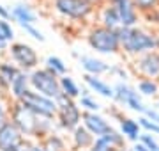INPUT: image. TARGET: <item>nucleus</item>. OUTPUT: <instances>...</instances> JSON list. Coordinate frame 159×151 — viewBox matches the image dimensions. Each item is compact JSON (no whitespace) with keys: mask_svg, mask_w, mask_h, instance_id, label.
<instances>
[{"mask_svg":"<svg viewBox=\"0 0 159 151\" xmlns=\"http://www.w3.org/2000/svg\"><path fill=\"white\" fill-rule=\"evenodd\" d=\"M133 2L142 14H150L159 7V0H133Z\"/></svg>","mask_w":159,"mask_h":151,"instance_id":"nucleus-27","label":"nucleus"},{"mask_svg":"<svg viewBox=\"0 0 159 151\" xmlns=\"http://www.w3.org/2000/svg\"><path fill=\"white\" fill-rule=\"evenodd\" d=\"M55 9L66 18L85 20L94 11L92 0H55Z\"/></svg>","mask_w":159,"mask_h":151,"instance_id":"nucleus-7","label":"nucleus"},{"mask_svg":"<svg viewBox=\"0 0 159 151\" xmlns=\"http://www.w3.org/2000/svg\"><path fill=\"white\" fill-rule=\"evenodd\" d=\"M29 84H30V76L27 75L25 71H20L16 75V78H14L12 84H11V93H12V96L16 98V101L21 100V96L29 91Z\"/></svg>","mask_w":159,"mask_h":151,"instance_id":"nucleus-20","label":"nucleus"},{"mask_svg":"<svg viewBox=\"0 0 159 151\" xmlns=\"http://www.w3.org/2000/svg\"><path fill=\"white\" fill-rule=\"evenodd\" d=\"M110 73L119 75L120 78H124V82L127 80V73H125V70H124V68H120V66H111V68H110Z\"/></svg>","mask_w":159,"mask_h":151,"instance_id":"nucleus-35","label":"nucleus"},{"mask_svg":"<svg viewBox=\"0 0 159 151\" xmlns=\"http://www.w3.org/2000/svg\"><path fill=\"white\" fill-rule=\"evenodd\" d=\"M99 20H101V25L106 27V29H111V30H119L122 27V22H120V16H119V11L115 4L108 2L106 6L101 9V14H99Z\"/></svg>","mask_w":159,"mask_h":151,"instance_id":"nucleus-14","label":"nucleus"},{"mask_svg":"<svg viewBox=\"0 0 159 151\" xmlns=\"http://www.w3.org/2000/svg\"><path fill=\"white\" fill-rule=\"evenodd\" d=\"M133 91H134V89L131 87V85H127L124 80H120V82H117V84L113 85V93H115L113 100L117 101V103H120V105H125Z\"/></svg>","mask_w":159,"mask_h":151,"instance_id":"nucleus-22","label":"nucleus"},{"mask_svg":"<svg viewBox=\"0 0 159 151\" xmlns=\"http://www.w3.org/2000/svg\"><path fill=\"white\" fill-rule=\"evenodd\" d=\"M138 91L142 96H156L159 91V82L150 78H140L138 80Z\"/></svg>","mask_w":159,"mask_h":151,"instance_id":"nucleus-23","label":"nucleus"},{"mask_svg":"<svg viewBox=\"0 0 159 151\" xmlns=\"http://www.w3.org/2000/svg\"><path fill=\"white\" fill-rule=\"evenodd\" d=\"M0 32L7 37V41H11L12 36H14V32H12V29H11V25L7 23L6 20H2V18H0Z\"/></svg>","mask_w":159,"mask_h":151,"instance_id":"nucleus-33","label":"nucleus"},{"mask_svg":"<svg viewBox=\"0 0 159 151\" xmlns=\"http://www.w3.org/2000/svg\"><path fill=\"white\" fill-rule=\"evenodd\" d=\"M80 64H81V68L87 71V75H102V73H108L110 68L108 64L101 61V59H96V57H90V55H81L80 57Z\"/></svg>","mask_w":159,"mask_h":151,"instance_id":"nucleus-15","label":"nucleus"},{"mask_svg":"<svg viewBox=\"0 0 159 151\" xmlns=\"http://www.w3.org/2000/svg\"><path fill=\"white\" fill-rule=\"evenodd\" d=\"M30 85L34 87L35 93H39L51 100H57L62 94L60 78H57V75H53L48 70H34L32 71V75H30Z\"/></svg>","mask_w":159,"mask_h":151,"instance_id":"nucleus-4","label":"nucleus"},{"mask_svg":"<svg viewBox=\"0 0 159 151\" xmlns=\"http://www.w3.org/2000/svg\"><path fill=\"white\" fill-rule=\"evenodd\" d=\"M94 142H96V137H94L85 126H78L73 132V144H74V148H78V149H85V148H89V149H90Z\"/></svg>","mask_w":159,"mask_h":151,"instance_id":"nucleus-18","label":"nucleus"},{"mask_svg":"<svg viewBox=\"0 0 159 151\" xmlns=\"http://www.w3.org/2000/svg\"><path fill=\"white\" fill-rule=\"evenodd\" d=\"M11 117H12V123L16 124L18 130L23 135H34V137L43 135V126H44L46 123L41 121L43 117H39L37 114H34V112L30 110V109H27L21 101H16L14 103Z\"/></svg>","mask_w":159,"mask_h":151,"instance_id":"nucleus-2","label":"nucleus"},{"mask_svg":"<svg viewBox=\"0 0 159 151\" xmlns=\"http://www.w3.org/2000/svg\"><path fill=\"white\" fill-rule=\"evenodd\" d=\"M81 119H83V126H85L96 139L110 134V132L113 130V126H111L102 116H99L97 112H83Z\"/></svg>","mask_w":159,"mask_h":151,"instance_id":"nucleus-12","label":"nucleus"},{"mask_svg":"<svg viewBox=\"0 0 159 151\" xmlns=\"http://www.w3.org/2000/svg\"><path fill=\"white\" fill-rule=\"evenodd\" d=\"M18 101H21L27 109H30L34 114H37L39 117H44V119H51L58 112V105L55 100L46 98V96L35 93V91H30V89Z\"/></svg>","mask_w":159,"mask_h":151,"instance_id":"nucleus-5","label":"nucleus"},{"mask_svg":"<svg viewBox=\"0 0 159 151\" xmlns=\"http://www.w3.org/2000/svg\"><path fill=\"white\" fill-rule=\"evenodd\" d=\"M46 70L51 71L53 75H66V71H67V66L64 64L62 59H58V57H53V55H50V57L46 59Z\"/></svg>","mask_w":159,"mask_h":151,"instance_id":"nucleus-24","label":"nucleus"},{"mask_svg":"<svg viewBox=\"0 0 159 151\" xmlns=\"http://www.w3.org/2000/svg\"><path fill=\"white\" fill-rule=\"evenodd\" d=\"M127 107H129L131 110H134V112H140V114H143L145 112V109H147V105H143L142 101V94L136 93V91H133L129 96V100H127Z\"/></svg>","mask_w":159,"mask_h":151,"instance_id":"nucleus-26","label":"nucleus"},{"mask_svg":"<svg viewBox=\"0 0 159 151\" xmlns=\"http://www.w3.org/2000/svg\"><path fill=\"white\" fill-rule=\"evenodd\" d=\"M9 16H11V11H7L6 7L0 4V18H2V20H7Z\"/></svg>","mask_w":159,"mask_h":151,"instance_id":"nucleus-37","label":"nucleus"},{"mask_svg":"<svg viewBox=\"0 0 159 151\" xmlns=\"http://www.w3.org/2000/svg\"><path fill=\"white\" fill-rule=\"evenodd\" d=\"M11 57L25 71L34 70L35 66H37V62H39L35 50L32 46H29V45H25V43H12L11 45Z\"/></svg>","mask_w":159,"mask_h":151,"instance_id":"nucleus-9","label":"nucleus"},{"mask_svg":"<svg viewBox=\"0 0 159 151\" xmlns=\"http://www.w3.org/2000/svg\"><path fill=\"white\" fill-rule=\"evenodd\" d=\"M113 4V2H111ZM115 7L119 11L120 22H122V27H136L138 22H140V11L136 9L134 2L133 0H120V2H115Z\"/></svg>","mask_w":159,"mask_h":151,"instance_id":"nucleus-13","label":"nucleus"},{"mask_svg":"<svg viewBox=\"0 0 159 151\" xmlns=\"http://www.w3.org/2000/svg\"><path fill=\"white\" fill-rule=\"evenodd\" d=\"M20 71L9 62H0V85L2 87H9L11 89L12 80L16 78V75Z\"/></svg>","mask_w":159,"mask_h":151,"instance_id":"nucleus-21","label":"nucleus"},{"mask_svg":"<svg viewBox=\"0 0 159 151\" xmlns=\"http://www.w3.org/2000/svg\"><path fill=\"white\" fill-rule=\"evenodd\" d=\"M44 148L50 151H62L64 149V140L58 135H48L44 140Z\"/></svg>","mask_w":159,"mask_h":151,"instance_id":"nucleus-28","label":"nucleus"},{"mask_svg":"<svg viewBox=\"0 0 159 151\" xmlns=\"http://www.w3.org/2000/svg\"><path fill=\"white\" fill-rule=\"evenodd\" d=\"M89 151H125V137L117 130H111L110 134L97 137Z\"/></svg>","mask_w":159,"mask_h":151,"instance_id":"nucleus-11","label":"nucleus"},{"mask_svg":"<svg viewBox=\"0 0 159 151\" xmlns=\"http://www.w3.org/2000/svg\"><path fill=\"white\" fill-rule=\"evenodd\" d=\"M157 82H159V80H157Z\"/></svg>","mask_w":159,"mask_h":151,"instance_id":"nucleus-42","label":"nucleus"},{"mask_svg":"<svg viewBox=\"0 0 159 151\" xmlns=\"http://www.w3.org/2000/svg\"><path fill=\"white\" fill-rule=\"evenodd\" d=\"M134 71L142 78H150V80H159V52H147L134 57Z\"/></svg>","mask_w":159,"mask_h":151,"instance_id":"nucleus-8","label":"nucleus"},{"mask_svg":"<svg viewBox=\"0 0 159 151\" xmlns=\"http://www.w3.org/2000/svg\"><path fill=\"white\" fill-rule=\"evenodd\" d=\"M23 144V134L12 121L0 126V151H16Z\"/></svg>","mask_w":159,"mask_h":151,"instance_id":"nucleus-10","label":"nucleus"},{"mask_svg":"<svg viewBox=\"0 0 159 151\" xmlns=\"http://www.w3.org/2000/svg\"><path fill=\"white\" fill-rule=\"evenodd\" d=\"M138 123H140V126H142L145 132H148V134H154V135H159V124L152 123L150 119H147L145 116L140 117V119H138Z\"/></svg>","mask_w":159,"mask_h":151,"instance_id":"nucleus-30","label":"nucleus"},{"mask_svg":"<svg viewBox=\"0 0 159 151\" xmlns=\"http://www.w3.org/2000/svg\"><path fill=\"white\" fill-rule=\"evenodd\" d=\"M6 123V110H4V107L0 105V126Z\"/></svg>","mask_w":159,"mask_h":151,"instance_id":"nucleus-38","label":"nucleus"},{"mask_svg":"<svg viewBox=\"0 0 159 151\" xmlns=\"http://www.w3.org/2000/svg\"><path fill=\"white\" fill-rule=\"evenodd\" d=\"M142 126L140 123L131 119V117H122L120 119V134L124 135L127 140H133V142H138L140 140V135H142Z\"/></svg>","mask_w":159,"mask_h":151,"instance_id":"nucleus-17","label":"nucleus"},{"mask_svg":"<svg viewBox=\"0 0 159 151\" xmlns=\"http://www.w3.org/2000/svg\"><path fill=\"white\" fill-rule=\"evenodd\" d=\"M106 2H113V0H106Z\"/></svg>","mask_w":159,"mask_h":151,"instance_id":"nucleus-41","label":"nucleus"},{"mask_svg":"<svg viewBox=\"0 0 159 151\" xmlns=\"http://www.w3.org/2000/svg\"><path fill=\"white\" fill-rule=\"evenodd\" d=\"M85 78V84L89 85V87L94 91V93L101 94V96H104V98H113L115 93H113V87L110 85V84H106L104 80H101L99 76H94V75H85L83 76Z\"/></svg>","mask_w":159,"mask_h":151,"instance_id":"nucleus-16","label":"nucleus"},{"mask_svg":"<svg viewBox=\"0 0 159 151\" xmlns=\"http://www.w3.org/2000/svg\"><path fill=\"white\" fill-rule=\"evenodd\" d=\"M143 116L147 117V119H150L152 123L159 124V110H157V109H150V107H147L145 112H143Z\"/></svg>","mask_w":159,"mask_h":151,"instance_id":"nucleus-34","label":"nucleus"},{"mask_svg":"<svg viewBox=\"0 0 159 151\" xmlns=\"http://www.w3.org/2000/svg\"><path fill=\"white\" fill-rule=\"evenodd\" d=\"M129 151H148V149L142 144V142H134V144L129 148Z\"/></svg>","mask_w":159,"mask_h":151,"instance_id":"nucleus-36","label":"nucleus"},{"mask_svg":"<svg viewBox=\"0 0 159 151\" xmlns=\"http://www.w3.org/2000/svg\"><path fill=\"white\" fill-rule=\"evenodd\" d=\"M11 16L16 20L20 25L23 23H29V25H34L37 16H35V12L30 9L29 6H23V4H16V6L12 7L11 11Z\"/></svg>","mask_w":159,"mask_h":151,"instance_id":"nucleus-19","label":"nucleus"},{"mask_svg":"<svg viewBox=\"0 0 159 151\" xmlns=\"http://www.w3.org/2000/svg\"><path fill=\"white\" fill-rule=\"evenodd\" d=\"M140 142H142L148 151H159V144H157V140H156V135L148 134V132L140 135Z\"/></svg>","mask_w":159,"mask_h":151,"instance_id":"nucleus-29","label":"nucleus"},{"mask_svg":"<svg viewBox=\"0 0 159 151\" xmlns=\"http://www.w3.org/2000/svg\"><path fill=\"white\" fill-rule=\"evenodd\" d=\"M81 107L85 109V112H97L101 109V105L90 96H81Z\"/></svg>","mask_w":159,"mask_h":151,"instance_id":"nucleus-31","label":"nucleus"},{"mask_svg":"<svg viewBox=\"0 0 159 151\" xmlns=\"http://www.w3.org/2000/svg\"><path fill=\"white\" fill-rule=\"evenodd\" d=\"M156 109H159V101H157V105H156Z\"/></svg>","mask_w":159,"mask_h":151,"instance_id":"nucleus-40","label":"nucleus"},{"mask_svg":"<svg viewBox=\"0 0 159 151\" xmlns=\"http://www.w3.org/2000/svg\"><path fill=\"white\" fill-rule=\"evenodd\" d=\"M87 41H89L92 50H96L99 53H119L122 50L117 30L106 29L102 25L92 27L89 36H87Z\"/></svg>","mask_w":159,"mask_h":151,"instance_id":"nucleus-3","label":"nucleus"},{"mask_svg":"<svg viewBox=\"0 0 159 151\" xmlns=\"http://www.w3.org/2000/svg\"><path fill=\"white\" fill-rule=\"evenodd\" d=\"M60 89H62V93L64 94H67L69 98H76V96H80V89H78V85L74 84V80L71 78V76H67V75H64V76H60Z\"/></svg>","mask_w":159,"mask_h":151,"instance_id":"nucleus-25","label":"nucleus"},{"mask_svg":"<svg viewBox=\"0 0 159 151\" xmlns=\"http://www.w3.org/2000/svg\"><path fill=\"white\" fill-rule=\"evenodd\" d=\"M23 29L27 30V32H29L30 36H32V37H34V39H37V41H44V36L41 34V30H37L34 27V25H29V23H23L21 25Z\"/></svg>","mask_w":159,"mask_h":151,"instance_id":"nucleus-32","label":"nucleus"},{"mask_svg":"<svg viewBox=\"0 0 159 151\" xmlns=\"http://www.w3.org/2000/svg\"><path fill=\"white\" fill-rule=\"evenodd\" d=\"M117 36L122 45V50L131 57H140L147 52L159 50V36H154L138 27H133V29L120 27L117 30Z\"/></svg>","mask_w":159,"mask_h":151,"instance_id":"nucleus-1","label":"nucleus"},{"mask_svg":"<svg viewBox=\"0 0 159 151\" xmlns=\"http://www.w3.org/2000/svg\"><path fill=\"white\" fill-rule=\"evenodd\" d=\"M32 151H50V149H46L44 146H34V149Z\"/></svg>","mask_w":159,"mask_h":151,"instance_id":"nucleus-39","label":"nucleus"},{"mask_svg":"<svg viewBox=\"0 0 159 151\" xmlns=\"http://www.w3.org/2000/svg\"><path fill=\"white\" fill-rule=\"evenodd\" d=\"M57 105H58V121H60V126L64 130H76L80 126V119L83 116V112H80L78 105L73 101V98H69L67 94H60L57 100Z\"/></svg>","mask_w":159,"mask_h":151,"instance_id":"nucleus-6","label":"nucleus"}]
</instances>
